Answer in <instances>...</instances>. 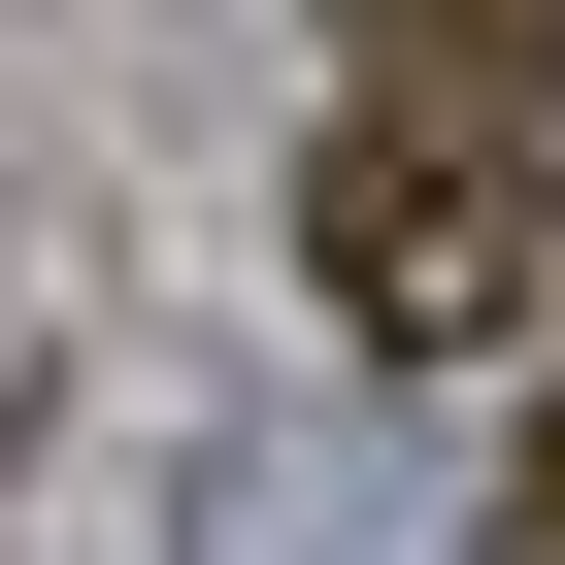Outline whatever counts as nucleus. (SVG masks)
Wrapping results in <instances>:
<instances>
[{
	"label": "nucleus",
	"mask_w": 565,
	"mask_h": 565,
	"mask_svg": "<svg viewBox=\"0 0 565 565\" xmlns=\"http://www.w3.org/2000/svg\"><path fill=\"white\" fill-rule=\"evenodd\" d=\"M300 266H333L366 366H499V333H532V134H499V100H333Z\"/></svg>",
	"instance_id": "obj_1"
},
{
	"label": "nucleus",
	"mask_w": 565,
	"mask_h": 565,
	"mask_svg": "<svg viewBox=\"0 0 565 565\" xmlns=\"http://www.w3.org/2000/svg\"><path fill=\"white\" fill-rule=\"evenodd\" d=\"M366 100H499L532 134L565 100V0H366Z\"/></svg>",
	"instance_id": "obj_2"
},
{
	"label": "nucleus",
	"mask_w": 565,
	"mask_h": 565,
	"mask_svg": "<svg viewBox=\"0 0 565 565\" xmlns=\"http://www.w3.org/2000/svg\"><path fill=\"white\" fill-rule=\"evenodd\" d=\"M499 565H565V433H532V499H499Z\"/></svg>",
	"instance_id": "obj_3"
}]
</instances>
